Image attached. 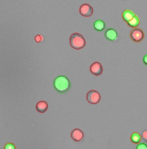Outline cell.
<instances>
[{
	"mask_svg": "<svg viewBox=\"0 0 147 149\" xmlns=\"http://www.w3.org/2000/svg\"><path fill=\"white\" fill-rule=\"evenodd\" d=\"M136 16V15L133 13V11L128 10H124L123 13H122V17L123 20L124 22H126L127 23H128L129 22H130L135 16Z\"/></svg>",
	"mask_w": 147,
	"mask_h": 149,
	"instance_id": "cell-10",
	"label": "cell"
},
{
	"mask_svg": "<svg viewBox=\"0 0 147 149\" xmlns=\"http://www.w3.org/2000/svg\"><path fill=\"white\" fill-rule=\"evenodd\" d=\"M4 149H16V147L13 143H8L5 146Z\"/></svg>",
	"mask_w": 147,
	"mask_h": 149,
	"instance_id": "cell-14",
	"label": "cell"
},
{
	"mask_svg": "<svg viewBox=\"0 0 147 149\" xmlns=\"http://www.w3.org/2000/svg\"><path fill=\"white\" fill-rule=\"evenodd\" d=\"M86 99L91 104H98L101 100V95L96 90H91L87 92Z\"/></svg>",
	"mask_w": 147,
	"mask_h": 149,
	"instance_id": "cell-4",
	"label": "cell"
},
{
	"mask_svg": "<svg viewBox=\"0 0 147 149\" xmlns=\"http://www.w3.org/2000/svg\"><path fill=\"white\" fill-rule=\"evenodd\" d=\"M128 23V25L132 28H136L138 25L140 24V19L138 16H137L136 15L134 17L130 22H129Z\"/></svg>",
	"mask_w": 147,
	"mask_h": 149,
	"instance_id": "cell-13",
	"label": "cell"
},
{
	"mask_svg": "<svg viewBox=\"0 0 147 149\" xmlns=\"http://www.w3.org/2000/svg\"><path fill=\"white\" fill-rule=\"evenodd\" d=\"M143 63L145 65H147V55H145L143 56Z\"/></svg>",
	"mask_w": 147,
	"mask_h": 149,
	"instance_id": "cell-17",
	"label": "cell"
},
{
	"mask_svg": "<svg viewBox=\"0 0 147 149\" xmlns=\"http://www.w3.org/2000/svg\"><path fill=\"white\" fill-rule=\"evenodd\" d=\"M70 45L75 49H81L85 47L86 40L84 36L79 33H74L70 36Z\"/></svg>",
	"mask_w": 147,
	"mask_h": 149,
	"instance_id": "cell-2",
	"label": "cell"
},
{
	"mask_svg": "<svg viewBox=\"0 0 147 149\" xmlns=\"http://www.w3.org/2000/svg\"><path fill=\"white\" fill-rule=\"evenodd\" d=\"M136 149H147V145L145 143H140L138 144Z\"/></svg>",
	"mask_w": 147,
	"mask_h": 149,
	"instance_id": "cell-15",
	"label": "cell"
},
{
	"mask_svg": "<svg viewBox=\"0 0 147 149\" xmlns=\"http://www.w3.org/2000/svg\"><path fill=\"white\" fill-rule=\"evenodd\" d=\"M130 140L133 143L138 144L141 140V136L137 132H134L130 136Z\"/></svg>",
	"mask_w": 147,
	"mask_h": 149,
	"instance_id": "cell-12",
	"label": "cell"
},
{
	"mask_svg": "<svg viewBox=\"0 0 147 149\" xmlns=\"http://www.w3.org/2000/svg\"><path fill=\"white\" fill-rule=\"evenodd\" d=\"M93 26L95 30L98 31H102L106 28V24L103 20L98 19L94 23Z\"/></svg>",
	"mask_w": 147,
	"mask_h": 149,
	"instance_id": "cell-11",
	"label": "cell"
},
{
	"mask_svg": "<svg viewBox=\"0 0 147 149\" xmlns=\"http://www.w3.org/2000/svg\"><path fill=\"white\" fill-rule=\"evenodd\" d=\"M71 137L75 142H80L84 138L83 132L79 129H75L71 132Z\"/></svg>",
	"mask_w": 147,
	"mask_h": 149,
	"instance_id": "cell-8",
	"label": "cell"
},
{
	"mask_svg": "<svg viewBox=\"0 0 147 149\" xmlns=\"http://www.w3.org/2000/svg\"><path fill=\"white\" fill-rule=\"evenodd\" d=\"M130 38L134 42L140 43L145 38V33L140 28H133L130 32Z\"/></svg>",
	"mask_w": 147,
	"mask_h": 149,
	"instance_id": "cell-3",
	"label": "cell"
},
{
	"mask_svg": "<svg viewBox=\"0 0 147 149\" xmlns=\"http://www.w3.org/2000/svg\"><path fill=\"white\" fill-rule=\"evenodd\" d=\"M54 88L59 93L68 92L71 87V84L69 78L65 76L57 77L53 81Z\"/></svg>",
	"mask_w": 147,
	"mask_h": 149,
	"instance_id": "cell-1",
	"label": "cell"
},
{
	"mask_svg": "<svg viewBox=\"0 0 147 149\" xmlns=\"http://www.w3.org/2000/svg\"><path fill=\"white\" fill-rule=\"evenodd\" d=\"M104 36L108 41H114L117 38V33L115 29L110 28L105 31Z\"/></svg>",
	"mask_w": 147,
	"mask_h": 149,
	"instance_id": "cell-7",
	"label": "cell"
},
{
	"mask_svg": "<svg viewBox=\"0 0 147 149\" xmlns=\"http://www.w3.org/2000/svg\"><path fill=\"white\" fill-rule=\"evenodd\" d=\"M79 13L84 17H89L93 14V8L89 4L84 3L80 7Z\"/></svg>",
	"mask_w": 147,
	"mask_h": 149,
	"instance_id": "cell-5",
	"label": "cell"
},
{
	"mask_svg": "<svg viewBox=\"0 0 147 149\" xmlns=\"http://www.w3.org/2000/svg\"><path fill=\"white\" fill-rule=\"evenodd\" d=\"M141 137H142L143 140H144V141H145V142H147V130H146L143 132Z\"/></svg>",
	"mask_w": 147,
	"mask_h": 149,
	"instance_id": "cell-16",
	"label": "cell"
},
{
	"mask_svg": "<svg viewBox=\"0 0 147 149\" xmlns=\"http://www.w3.org/2000/svg\"><path fill=\"white\" fill-rule=\"evenodd\" d=\"M36 110L39 113H45L48 110V103L45 101L39 102L36 104Z\"/></svg>",
	"mask_w": 147,
	"mask_h": 149,
	"instance_id": "cell-9",
	"label": "cell"
},
{
	"mask_svg": "<svg viewBox=\"0 0 147 149\" xmlns=\"http://www.w3.org/2000/svg\"><path fill=\"white\" fill-rule=\"evenodd\" d=\"M90 72L95 76L100 75L103 72V68L102 65L98 61L94 62L90 66Z\"/></svg>",
	"mask_w": 147,
	"mask_h": 149,
	"instance_id": "cell-6",
	"label": "cell"
}]
</instances>
